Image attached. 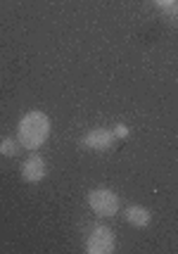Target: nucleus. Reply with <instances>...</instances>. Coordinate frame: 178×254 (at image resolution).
<instances>
[{
    "label": "nucleus",
    "mask_w": 178,
    "mask_h": 254,
    "mask_svg": "<svg viewBox=\"0 0 178 254\" xmlns=\"http://www.w3.org/2000/svg\"><path fill=\"white\" fill-rule=\"evenodd\" d=\"M123 219L131 226H135V228H147L152 223V211L147 207H143V204H131L126 209V214H123Z\"/></svg>",
    "instance_id": "nucleus-6"
},
{
    "label": "nucleus",
    "mask_w": 178,
    "mask_h": 254,
    "mask_svg": "<svg viewBox=\"0 0 178 254\" xmlns=\"http://www.w3.org/2000/svg\"><path fill=\"white\" fill-rule=\"evenodd\" d=\"M152 2H155L157 7H164V10H169V7H171L176 0H152Z\"/></svg>",
    "instance_id": "nucleus-9"
},
{
    "label": "nucleus",
    "mask_w": 178,
    "mask_h": 254,
    "mask_svg": "<svg viewBox=\"0 0 178 254\" xmlns=\"http://www.w3.org/2000/svg\"><path fill=\"white\" fill-rule=\"evenodd\" d=\"M48 135H50V119L41 110L26 112L17 124V140H19L24 150L36 152L48 140Z\"/></svg>",
    "instance_id": "nucleus-1"
},
{
    "label": "nucleus",
    "mask_w": 178,
    "mask_h": 254,
    "mask_svg": "<svg viewBox=\"0 0 178 254\" xmlns=\"http://www.w3.org/2000/svg\"><path fill=\"white\" fill-rule=\"evenodd\" d=\"M86 252L88 254H112L114 252V233L107 226H93V231L86 238Z\"/></svg>",
    "instance_id": "nucleus-3"
},
{
    "label": "nucleus",
    "mask_w": 178,
    "mask_h": 254,
    "mask_svg": "<svg viewBox=\"0 0 178 254\" xmlns=\"http://www.w3.org/2000/svg\"><path fill=\"white\" fill-rule=\"evenodd\" d=\"M88 204L98 216H114L119 211V195L110 188H95L90 190Z\"/></svg>",
    "instance_id": "nucleus-2"
},
{
    "label": "nucleus",
    "mask_w": 178,
    "mask_h": 254,
    "mask_svg": "<svg viewBox=\"0 0 178 254\" xmlns=\"http://www.w3.org/2000/svg\"><path fill=\"white\" fill-rule=\"evenodd\" d=\"M128 128H126V126H117V128H114V138H126V135H128Z\"/></svg>",
    "instance_id": "nucleus-8"
},
{
    "label": "nucleus",
    "mask_w": 178,
    "mask_h": 254,
    "mask_svg": "<svg viewBox=\"0 0 178 254\" xmlns=\"http://www.w3.org/2000/svg\"><path fill=\"white\" fill-rule=\"evenodd\" d=\"M81 145L88 147V150H98V152L110 150L114 145V131H110V128H93V131H88L81 138Z\"/></svg>",
    "instance_id": "nucleus-5"
},
{
    "label": "nucleus",
    "mask_w": 178,
    "mask_h": 254,
    "mask_svg": "<svg viewBox=\"0 0 178 254\" xmlns=\"http://www.w3.org/2000/svg\"><path fill=\"white\" fill-rule=\"evenodd\" d=\"M19 140H14L12 135H7V138H2L0 140V155L2 157H17V152H19Z\"/></svg>",
    "instance_id": "nucleus-7"
},
{
    "label": "nucleus",
    "mask_w": 178,
    "mask_h": 254,
    "mask_svg": "<svg viewBox=\"0 0 178 254\" xmlns=\"http://www.w3.org/2000/svg\"><path fill=\"white\" fill-rule=\"evenodd\" d=\"M19 174L26 183H41L48 174V164H45V159L41 155H29L26 159L22 162V169H19Z\"/></svg>",
    "instance_id": "nucleus-4"
}]
</instances>
